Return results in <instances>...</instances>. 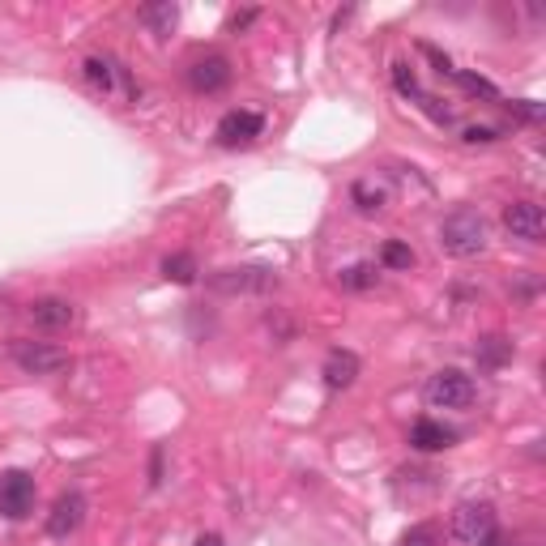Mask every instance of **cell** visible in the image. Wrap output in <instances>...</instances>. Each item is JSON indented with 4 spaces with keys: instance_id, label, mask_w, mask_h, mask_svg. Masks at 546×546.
I'll return each instance as SVG.
<instances>
[{
    "instance_id": "obj_1",
    "label": "cell",
    "mask_w": 546,
    "mask_h": 546,
    "mask_svg": "<svg viewBox=\"0 0 546 546\" xmlns=\"http://www.w3.org/2000/svg\"><path fill=\"white\" fill-rule=\"evenodd\" d=\"M487 239H491L487 218L470 210V205H461V210H453L440 222V248L453 256V261H470V256L487 252Z\"/></svg>"
},
{
    "instance_id": "obj_2",
    "label": "cell",
    "mask_w": 546,
    "mask_h": 546,
    "mask_svg": "<svg viewBox=\"0 0 546 546\" xmlns=\"http://www.w3.org/2000/svg\"><path fill=\"white\" fill-rule=\"evenodd\" d=\"M448 529H453V538L461 546H500V512H495L491 500H465V504H457Z\"/></svg>"
},
{
    "instance_id": "obj_3",
    "label": "cell",
    "mask_w": 546,
    "mask_h": 546,
    "mask_svg": "<svg viewBox=\"0 0 546 546\" xmlns=\"http://www.w3.org/2000/svg\"><path fill=\"white\" fill-rule=\"evenodd\" d=\"M278 273L273 269H261V265H231V269H214L205 286L214 295H273L278 291Z\"/></svg>"
},
{
    "instance_id": "obj_4",
    "label": "cell",
    "mask_w": 546,
    "mask_h": 546,
    "mask_svg": "<svg viewBox=\"0 0 546 546\" xmlns=\"http://www.w3.org/2000/svg\"><path fill=\"white\" fill-rule=\"evenodd\" d=\"M423 393L436 410H470L474 397H478V384H474V376L457 372V367H444V372H436L427 380Z\"/></svg>"
},
{
    "instance_id": "obj_5",
    "label": "cell",
    "mask_w": 546,
    "mask_h": 546,
    "mask_svg": "<svg viewBox=\"0 0 546 546\" xmlns=\"http://www.w3.org/2000/svg\"><path fill=\"white\" fill-rule=\"evenodd\" d=\"M13 363L22 367L26 376H60L73 367V355L64 346H52V342H13L9 346Z\"/></svg>"
},
{
    "instance_id": "obj_6",
    "label": "cell",
    "mask_w": 546,
    "mask_h": 546,
    "mask_svg": "<svg viewBox=\"0 0 546 546\" xmlns=\"http://www.w3.org/2000/svg\"><path fill=\"white\" fill-rule=\"evenodd\" d=\"M35 508V478L26 470H5L0 474V517L26 521Z\"/></svg>"
},
{
    "instance_id": "obj_7",
    "label": "cell",
    "mask_w": 546,
    "mask_h": 546,
    "mask_svg": "<svg viewBox=\"0 0 546 546\" xmlns=\"http://www.w3.org/2000/svg\"><path fill=\"white\" fill-rule=\"evenodd\" d=\"M504 231L512 239H521V244H542L546 235V214L538 201H512L504 205Z\"/></svg>"
},
{
    "instance_id": "obj_8",
    "label": "cell",
    "mask_w": 546,
    "mask_h": 546,
    "mask_svg": "<svg viewBox=\"0 0 546 546\" xmlns=\"http://www.w3.org/2000/svg\"><path fill=\"white\" fill-rule=\"evenodd\" d=\"M261 111H248V107H239V111H227V116L218 120L214 128V137H218V146H227V150H239V146H252L256 137H261Z\"/></svg>"
},
{
    "instance_id": "obj_9",
    "label": "cell",
    "mask_w": 546,
    "mask_h": 546,
    "mask_svg": "<svg viewBox=\"0 0 546 546\" xmlns=\"http://www.w3.org/2000/svg\"><path fill=\"white\" fill-rule=\"evenodd\" d=\"M82 521H86V495L82 491H64L52 504V512H47V538H69V534L82 529Z\"/></svg>"
},
{
    "instance_id": "obj_10",
    "label": "cell",
    "mask_w": 546,
    "mask_h": 546,
    "mask_svg": "<svg viewBox=\"0 0 546 546\" xmlns=\"http://www.w3.org/2000/svg\"><path fill=\"white\" fill-rule=\"evenodd\" d=\"M231 77H235V73H231V60L218 56V52L188 64V86L197 90V94H218V90H227Z\"/></svg>"
},
{
    "instance_id": "obj_11",
    "label": "cell",
    "mask_w": 546,
    "mask_h": 546,
    "mask_svg": "<svg viewBox=\"0 0 546 546\" xmlns=\"http://www.w3.org/2000/svg\"><path fill=\"white\" fill-rule=\"evenodd\" d=\"M26 316H30V325L43 329V333H60V329L77 325V308H73L69 299H60V295H43V299H35V303L26 308Z\"/></svg>"
},
{
    "instance_id": "obj_12",
    "label": "cell",
    "mask_w": 546,
    "mask_h": 546,
    "mask_svg": "<svg viewBox=\"0 0 546 546\" xmlns=\"http://www.w3.org/2000/svg\"><path fill=\"white\" fill-rule=\"evenodd\" d=\"M82 73H86V82L99 90V94H120V86L128 82L124 69H120V64L111 60V56H86Z\"/></svg>"
},
{
    "instance_id": "obj_13",
    "label": "cell",
    "mask_w": 546,
    "mask_h": 546,
    "mask_svg": "<svg viewBox=\"0 0 546 546\" xmlns=\"http://www.w3.org/2000/svg\"><path fill=\"white\" fill-rule=\"evenodd\" d=\"M320 376H325V384L337 393V389H350V384L359 380V355L355 350H329L325 367H320Z\"/></svg>"
},
{
    "instance_id": "obj_14",
    "label": "cell",
    "mask_w": 546,
    "mask_h": 546,
    "mask_svg": "<svg viewBox=\"0 0 546 546\" xmlns=\"http://www.w3.org/2000/svg\"><path fill=\"white\" fill-rule=\"evenodd\" d=\"M453 427H444L436 419H419L410 427V444L419 448V453H444V448H453Z\"/></svg>"
},
{
    "instance_id": "obj_15",
    "label": "cell",
    "mask_w": 546,
    "mask_h": 546,
    "mask_svg": "<svg viewBox=\"0 0 546 546\" xmlns=\"http://www.w3.org/2000/svg\"><path fill=\"white\" fill-rule=\"evenodd\" d=\"M474 359H478V367H487V372H495V367H504V363L512 359V342H508V337H500V333L478 337Z\"/></svg>"
},
{
    "instance_id": "obj_16",
    "label": "cell",
    "mask_w": 546,
    "mask_h": 546,
    "mask_svg": "<svg viewBox=\"0 0 546 546\" xmlns=\"http://www.w3.org/2000/svg\"><path fill=\"white\" fill-rule=\"evenodd\" d=\"M350 201H355L359 214H380L384 201H389V192H384L376 180H355L350 184Z\"/></svg>"
},
{
    "instance_id": "obj_17",
    "label": "cell",
    "mask_w": 546,
    "mask_h": 546,
    "mask_svg": "<svg viewBox=\"0 0 546 546\" xmlns=\"http://www.w3.org/2000/svg\"><path fill=\"white\" fill-rule=\"evenodd\" d=\"M337 282H342V291H372V286L380 282V265L359 261V265H350V269L337 273Z\"/></svg>"
},
{
    "instance_id": "obj_18",
    "label": "cell",
    "mask_w": 546,
    "mask_h": 546,
    "mask_svg": "<svg viewBox=\"0 0 546 546\" xmlns=\"http://www.w3.org/2000/svg\"><path fill=\"white\" fill-rule=\"evenodd\" d=\"M197 256L192 252H171L167 261H163V278L167 282H180V286H188V282H197Z\"/></svg>"
},
{
    "instance_id": "obj_19",
    "label": "cell",
    "mask_w": 546,
    "mask_h": 546,
    "mask_svg": "<svg viewBox=\"0 0 546 546\" xmlns=\"http://www.w3.org/2000/svg\"><path fill=\"white\" fill-rule=\"evenodd\" d=\"M137 18L146 22L154 35H171L175 22H180V9H175V5H146V9L137 13Z\"/></svg>"
},
{
    "instance_id": "obj_20",
    "label": "cell",
    "mask_w": 546,
    "mask_h": 546,
    "mask_svg": "<svg viewBox=\"0 0 546 546\" xmlns=\"http://www.w3.org/2000/svg\"><path fill=\"white\" fill-rule=\"evenodd\" d=\"M393 86H397V94H401V99H410V103H423L427 99V94H423V86H419V77H414V69H410V64H393Z\"/></svg>"
},
{
    "instance_id": "obj_21",
    "label": "cell",
    "mask_w": 546,
    "mask_h": 546,
    "mask_svg": "<svg viewBox=\"0 0 546 546\" xmlns=\"http://www.w3.org/2000/svg\"><path fill=\"white\" fill-rule=\"evenodd\" d=\"M414 265V248L401 244V239H389V244L380 248V269H410Z\"/></svg>"
},
{
    "instance_id": "obj_22",
    "label": "cell",
    "mask_w": 546,
    "mask_h": 546,
    "mask_svg": "<svg viewBox=\"0 0 546 546\" xmlns=\"http://www.w3.org/2000/svg\"><path fill=\"white\" fill-rule=\"evenodd\" d=\"M453 77H457V82H461L465 90H470V94H478V99L500 103V90H495V86L487 82V77H474V73H465V69H453Z\"/></svg>"
},
{
    "instance_id": "obj_23",
    "label": "cell",
    "mask_w": 546,
    "mask_h": 546,
    "mask_svg": "<svg viewBox=\"0 0 546 546\" xmlns=\"http://www.w3.org/2000/svg\"><path fill=\"white\" fill-rule=\"evenodd\" d=\"M401 546H440V529L436 525H410Z\"/></svg>"
},
{
    "instance_id": "obj_24",
    "label": "cell",
    "mask_w": 546,
    "mask_h": 546,
    "mask_svg": "<svg viewBox=\"0 0 546 546\" xmlns=\"http://www.w3.org/2000/svg\"><path fill=\"white\" fill-rule=\"evenodd\" d=\"M419 52L431 60V64H436V73L440 77H453V60H448L444 52H440V47H431V43H419Z\"/></svg>"
},
{
    "instance_id": "obj_25",
    "label": "cell",
    "mask_w": 546,
    "mask_h": 546,
    "mask_svg": "<svg viewBox=\"0 0 546 546\" xmlns=\"http://www.w3.org/2000/svg\"><path fill=\"white\" fill-rule=\"evenodd\" d=\"M261 18V9H239V13H231V22H227V30L231 35H244V30Z\"/></svg>"
},
{
    "instance_id": "obj_26",
    "label": "cell",
    "mask_w": 546,
    "mask_h": 546,
    "mask_svg": "<svg viewBox=\"0 0 546 546\" xmlns=\"http://www.w3.org/2000/svg\"><path fill=\"white\" fill-rule=\"evenodd\" d=\"M465 141H470V146H487V141H495L500 133H495V128H487V124H474V128H465L461 133Z\"/></svg>"
},
{
    "instance_id": "obj_27",
    "label": "cell",
    "mask_w": 546,
    "mask_h": 546,
    "mask_svg": "<svg viewBox=\"0 0 546 546\" xmlns=\"http://www.w3.org/2000/svg\"><path fill=\"white\" fill-rule=\"evenodd\" d=\"M150 483L154 487L163 483V448H154V453H150Z\"/></svg>"
},
{
    "instance_id": "obj_28",
    "label": "cell",
    "mask_w": 546,
    "mask_h": 546,
    "mask_svg": "<svg viewBox=\"0 0 546 546\" xmlns=\"http://www.w3.org/2000/svg\"><path fill=\"white\" fill-rule=\"evenodd\" d=\"M192 546H222V538L218 534H197V542H192Z\"/></svg>"
}]
</instances>
